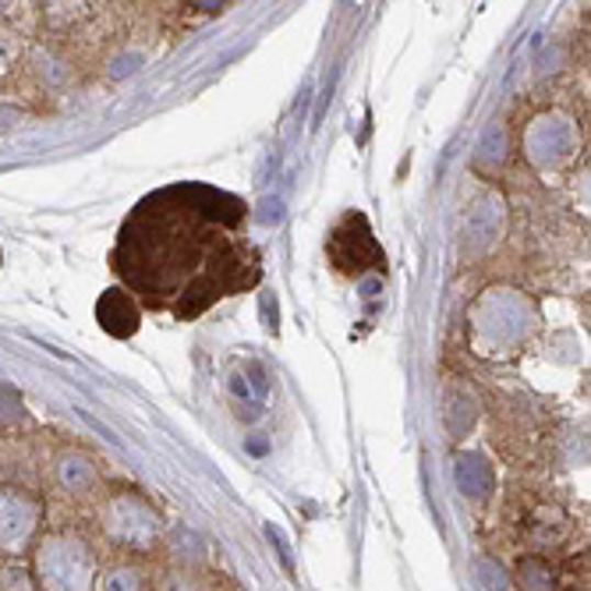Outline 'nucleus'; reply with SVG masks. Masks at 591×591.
Masks as SVG:
<instances>
[{"label":"nucleus","mask_w":591,"mask_h":591,"mask_svg":"<svg viewBox=\"0 0 591 591\" xmlns=\"http://www.w3.org/2000/svg\"><path fill=\"white\" fill-rule=\"evenodd\" d=\"M245 202L210 185H170L124 220L114 269L153 309L196 319L259 280L245 237Z\"/></svg>","instance_id":"f257e3e1"},{"label":"nucleus","mask_w":591,"mask_h":591,"mask_svg":"<svg viewBox=\"0 0 591 591\" xmlns=\"http://www.w3.org/2000/svg\"><path fill=\"white\" fill-rule=\"evenodd\" d=\"M32 567L43 591H96L100 560L92 546L75 532H46L32 546Z\"/></svg>","instance_id":"f03ea898"},{"label":"nucleus","mask_w":591,"mask_h":591,"mask_svg":"<svg viewBox=\"0 0 591 591\" xmlns=\"http://www.w3.org/2000/svg\"><path fill=\"white\" fill-rule=\"evenodd\" d=\"M100 528L121 549L149 553L159 542V514L138 492H114L100 510Z\"/></svg>","instance_id":"7ed1b4c3"},{"label":"nucleus","mask_w":591,"mask_h":591,"mask_svg":"<svg viewBox=\"0 0 591 591\" xmlns=\"http://www.w3.org/2000/svg\"><path fill=\"white\" fill-rule=\"evenodd\" d=\"M326 255H330V263L347 277H361L365 269L387 266V255H382L369 220L361 213H347L337 227H333L330 242H326Z\"/></svg>","instance_id":"20e7f679"},{"label":"nucleus","mask_w":591,"mask_h":591,"mask_svg":"<svg viewBox=\"0 0 591 591\" xmlns=\"http://www.w3.org/2000/svg\"><path fill=\"white\" fill-rule=\"evenodd\" d=\"M43 503L22 489H0V556H22L36 546Z\"/></svg>","instance_id":"39448f33"},{"label":"nucleus","mask_w":591,"mask_h":591,"mask_svg":"<svg viewBox=\"0 0 591 591\" xmlns=\"http://www.w3.org/2000/svg\"><path fill=\"white\" fill-rule=\"evenodd\" d=\"M96 323H100L110 337L127 341V337H135L138 326H142V309L132 298V291H124V287H110V291H103L100 301H96Z\"/></svg>","instance_id":"423d86ee"},{"label":"nucleus","mask_w":591,"mask_h":591,"mask_svg":"<svg viewBox=\"0 0 591 591\" xmlns=\"http://www.w3.org/2000/svg\"><path fill=\"white\" fill-rule=\"evenodd\" d=\"M54 482L68 497H89V492L100 486V471H96V460L82 450H60L54 460Z\"/></svg>","instance_id":"0eeeda50"},{"label":"nucleus","mask_w":591,"mask_h":591,"mask_svg":"<svg viewBox=\"0 0 591 591\" xmlns=\"http://www.w3.org/2000/svg\"><path fill=\"white\" fill-rule=\"evenodd\" d=\"M517 588L521 591H556V567L546 556H524L517 564Z\"/></svg>","instance_id":"6e6552de"},{"label":"nucleus","mask_w":591,"mask_h":591,"mask_svg":"<svg viewBox=\"0 0 591 591\" xmlns=\"http://www.w3.org/2000/svg\"><path fill=\"white\" fill-rule=\"evenodd\" d=\"M457 478H460V486H465V492H471L478 500H486L492 492V468L475 454L457 457Z\"/></svg>","instance_id":"1a4fd4ad"},{"label":"nucleus","mask_w":591,"mask_h":591,"mask_svg":"<svg viewBox=\"0 0 591 591\" xmlns=\"http://www.w3.org/2000/svg\"><path fill=\"white\" fill-rule=\"evenodd\" d=\"M96 591H149V581L142 567L135 564H114L100 573V581H96Z\"/></svg>","instance_id":"9d476101"},{"label":"nucleus","mask_w":591,"mask_h":591,"mask_svg":"<svg viewBox=\"0 0 591 591\" xmlns=\"http://www.w3.org/2000/svg\"><path fill=\"white\" fill-rule=\"evenodd\" d=\"M32 71H36L46 86L68 82V64H60V57L51 51H32Z\"/></svg>","instance_id":"9b49d317"},{"label":"nucleus","mask_w":591,"mask_h":591,"mask_svg":"<svg viewBox=\"0 0 591 591\" xmlns=\"http://www.w3.org/2000/svg\"><path fill=\"white\" fill-rule=\"evenodd\" d=\"M8 8V0H0V11H4Z\"/></svg>","instance_id":"f8f14e48"},{"label":"nucleus","mask_w":591,"mask_h":591,"mask_svg":"<svg viewBox=\"0 0 591 591\" xmlns=\"http://www.w3.org/2000/svg\"><path fill=\"white\" fill-rule=\"evenodd\" d=\"M570 591H588V588H581V584H578V588H570Z\"/></svg>","instance_id":"ddd939ff"}]
</instances>
